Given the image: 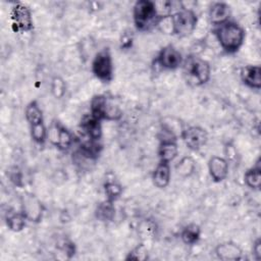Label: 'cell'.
<instances>
[{
	"instance_id": "cell-14",
	"label": "cell",
	"mask_w": 261,
	"mask_h": 261,
	"mask_svg": "<svg viewBox=\"0 0 261 261\" xmlns=\"http://www.w3.org/2000/svg\"><path fill=\"white\" fill-rule=\"evenodd\" d=\"M208 20L212 27L219 25L230 19V5L223 1H216L210 4L208 8Z\"/></svg>"
},
{
	"instance_id": "cell-21",
	"label": "cell",
	"mask_w": 261,
	"mask_h": 261,
	"mask_svg": "<svg viewBox=\"0 0 261 261\" xmlns=\"http://www.w3.org/2000/svg\"><path fill=\"white\" fill-rule=\"evenodd\" d=\"M202 236L201 226L195 222L188 223L185 225L179 233V238L181 242L187 246H194L198 244Z\"/></svg>"
},
{
	"instance_id": "cell-2",
	"label": "cell",
	"mask_w": 261,
	"mask_h": 261,
	"mask_svg": "<svg viewBox=\"0 0 261 261\" xmlns=\"http://www.w3.org/2000/svg\"><path fill=\"white\" fill-rule=\"evenodd\" d=\"M186 82L193 87H202L211 79V65L209 61L200 57L198 54L190 53L184 58L180 67Z\"/></svg>"
},
{
	"instance_id": "cell-33",
	"label": "cell",
	"mask_w": 261,
	"mask_h": 261,
	"mask_svg": "<svg viewBox=\"0 0 261 261\" xmlns=\"http://www.w3.org/2000/svg\"><path fill=\"white\" fill-rule=\"evenodd\" d=\"M133 35L124 33L120 39V48L121 49H129L133 45Z\"/></svg>"
},
{
	"instance_id": "cell-27",
	"label": "cell",
	"mask_w": 261,
	"mask_h": 261,
	"mask_svg": "<svg viewBox=\"0 0 261 261\" xmlns=\"http://www.w3.org/2000/svg\"><path fill=\"white\" fill-rule=\"evenodd\" d=\"M103 190L105 194V199L111 202L117 201L123 193V188L115 179H107L103 185Z\"/></svg>"
},
{
	"instance_id": "cell-16",
	"label": "cell",
	"mask_w": 261,
	"mask_h": 261,
	"mask_svg": "<svg viewBox=\"0 0 261 261\" xmlns=\"http://www.w3.org/2000/svg\"><path fill=\"white\" fill-rule=\"evenodd\" d=\"M242 83L252 90L261 89V66L258 64H247L240 70Z\"/></svg>"
},
{
	"instance_id": "cell-11",
	"label": "cell",
	"mask_w": 261,
	"mask_h": 261,
	"mask_svg": "<svg viewBox=\"0 0 261 261\" xmlns=\"http://www.w3.org/2000/svg\"><path fill=\"white\" fill-rule=\"evenodd\" d=\"M20 211L24 214L28 221L39 223L43 219L44 205L40 199L32 193H23L20 197Z\"/></svg>"
},
{
	"instance_id": "cell-23",
	"label": "cell",
	"mask_w": 261,
	"mask_h": 261,
	"mask_svg": "<svg viewBox=\"0 0 261 261\" xmlns=\"http://www.w3.org/2000/svg\"><path fill=\"white\" fill-rule=\"evenodd\" d=\"M102 147L100 141H93L86 138L85 141L79 144V153L87 159L96 160L102 151Z\"/></svg>"
},
{
	"instance_id": "cell-30",
	"label": "cell",
	"mask_w": 261,
	"mask_h": 261,
	"mask_svg": "<svg viewBox=\"0 0 261 261\" xmlns=\"http://www.w3.org/2000/svg\"><path fill=\"white\" fill-rule=\"evenodd\" d=\"M7 177L12 185L17 188L23 187V175L17 166H11L7 169Z\"/></svg>"
},
{
	"instance_id": "cell-26",
	"label": "cell",
	"mask_w": 261,
	"mask_h": 261,
	"mask_svg": "<svg viewBox=\"0 0 261 261\" xmlns=\"http://www.w3.org/2000/svg\"><path fill=\"white\" fill-rule=\"evenodd\" d=\"M95 216L99 221L102 222H108L113 220L115 216L114 202L108 201L106 199L100 202L95 209Z\"/></svg>"
},
{
	"instance_id": "cell-9",
	"label": "cell",
	"mask_w": 261,
	"mask_h": 261,
	"mask_svg": "<svg viewBox=\"0 0 261 261\" xmlns=\"http://www.w3.org/2000/svg\"><path fill=\"white\" fill-rule=\"evenodd\" d=\"M48 141L55 148L64 152L72 147L74 137L65 125L57 120H53L48 128Z\"/></svg>"
},
{
	"instance_id": "cell-29",
	"label": "cell",
	"mask_w": 261,
	"mask_h": 261,
	"mask_svg": "<svg viewBox=\"0 0 261 261\" xmlns=\"http://www.w3.org/2000/svg\"><path fill=\"white\" fill-rule=\"evenodd\" d=\"M149 258V253L146 245L140 243L135 246L125 256V260H136V261H145Z\"/></svg>"
},
{
	"instance_id": "cell-12",
	"label": "cell",
	"mask_w": 261,
	"mask_h": 261,
	"mask_svg": "<svg viewBox=\"0 0 261 261\" xmlns=\"http://www.w3.org/2000/svg\"><path fill=\"white\" fill-rule=\"evenodd\" d=\"M208 132L200 125H189L182 130L180 139L191 151L201 150L208 142Z\"/></svg>"
},
{
	"instance_id": "cell-25",
	"label": "cell",
	"mask_w": 261,
	"mask_h": 261,
	"mask_svg": "<svg viewBox=\"0 0 261 261\" xmlns=\"http://www.w3.org/2000/svg\"><path fill=\"white\" fill-rule=\"evenodd\" d=\"M27 221L28 219L21 211L8 212L5 218V223L7 228L13 232H19L23 230V228L27 225Z\"/></svg>"
},
{
	"instance_id": "cell-28",
	"label": "cell",
	"mask_w": 261,
	"mask_h": 261,
	"mask_svg": "<svg viewBox=\"0 0 261 261\" xmlns=\"http://www.w3.org/2000/svg\"><path fill=\"white\" fill-rule=\"evenodd\" d=\"M50 92L56 100L62 99L66 94V83L60 75H54L50 83Z\"/></svg>"
},
{
	"instance_id": "cell-10",
	"label": "cell",
	"mask_w": 261,
	"mask_h": 261,
	"mask_svg": "<svg viewBox=\"0 0 261 261\" xmlns=\"http://www.w3.org/2000/svg\"><path fill=\"white\" fill-rule=\"evenodd\" d=\"M10 19L13 28L19 33H30L34 30V18L29 6L16 2L11 7Z\"/></svg>"
},
{
	"instance_id": "cell-20",
	"label": "cell",
	"mask_w": 261,
	"mask_h": 261,
	"mask_svg": "<svg viewBox=\"0 0 261 261\" xmlns=\"http://www.w3.org/2000/svg\"><path fill=\"white\" fill-rule=\"evenodd\" d=\"M178 145L177 140L173 139H161L157 149V155L159 161L172 162L178 155Z\"/></svg>"
},
{
	"instance_id": "cell-31",
	"label": "cell",
	"mask_w": 261,
	"mask_h": 261,
	"mask_svg": "<svg viewBox=\"0 0 261 261\" xmlns=\"http://www.w3.org/2000/svg\"><path fill=\"white\" fill-rule=\"evenodd\" d=\"M61 250L67 256V258H71L75 254V245L71 241H65L61 246Z\"/></svg>"
},
{
	"instance_id": "cell-13",
	"label": "cell",
	"mask_w": 261,
	"mask_h": 261,
	"mask_svg": "<svg viewBox=\"0 0 261 261\" xmlns=\"http://www.w3.org/2000/svg\"><path fill=\"white\" fill-rule=\"evenodd\" d=\"M207 168L211 179L214 182L219 184L227 178L229 172V163L224 157L213 155L207 162Z\"/></svg>"
},
{
	"instance_id": "cell-32",
	"label": "cell",
	"mask_w": 261,
	"mask_h": 261,
	"mask_svg": "<svg viewBox=\"0 0 261 261\" xmlns=\"http://www.w3.org/2000/svg\"><path fill=\"white\" fill-rule=\"evenodd\" d=\"M252 254H253L255 260L259 261V260L261 259V239H260V238H257V239L253 242Z\"/></svg>"
},
{
	"instance_id": "cell-6",
	"label": "cell",
	"mask_w": 261,
	"mask_h": 261,
	"mask_svg": "<svg viewBox=\"0 0 261 261\" xmlns=\"http://www.w3.org/2000/svg\"><path fill=\"white\" fill-rule=\"evenodd\" d=\"M90 114L101 121H117L122 116L120 108L105 94H97L92 97Z\"/></svg>"
},
{
	"instance_id": "cell-4",
	"label": "cell",
	"mask_w": 261,
	"mask_h": 261,
	"mask_svg": "<svg viewBox=\"0 0 261 261\" xmlns=\"http://www.w3.org/2000/svg\"><path fill=\"white\" fill-rule=\"evenodd\" d=\"M24 118L29 124L33 142L39 146H44L48 141V127L45 124L43 110L38 101L32 100L25 105Z\"/></svg>"
},
{
	"instance_id": "cell-8",
	"label": "cell",
	"mask_w": 261,
	"mask_h": 261,
	"mask_svg": "<svg viewBox=\"0 0 261 261\" xmlns=\"http://www.w3.org/2000/svg\"><path fill=\"white\" fill-rule=\"evenodd\" d=\"M184 58L181 52L173 44H167L158 51L154 63L162 70L172 71L181 67Z\"/></svg>"
},
{
	"instance_id": "cell-18",
	"label": "cell",
	"mask_w": 261,
	"mask_h": 261,
	"mask_svg": "<svg viewBox=\"0 0 261 261\" xmlns=\"http://www.w3.org/2000/svg\"><path fill=\"white\" fill-rule=\"evenodd\" d=\"M101 120L93 117L90 113L85 115L80 123V126L86 138L93 141H101L103 137V126Z\"/></svg>"
},
{
	"instance_id": "cell-3",
	"label": "cell",
	"mask_w": 261,
	"mask_h": 261,
	"mask_svg": "<svg viewBox=\"0 0 261 261\" xmlns=\"http://www.w3.org/2000/svg\"><path fill=\"white\" fill-rule=\"evenodd\" d=\"M155 1L138 0L133 6V22L138 32H150L157 28L160 19Z\"/></svg>"
},
{
	"instance_id": "cell-22",
	"label": "cell",
	"mask_w": 261,
	"mask_h": 261,
	"mask_svg": "<svg viewBox=\"0 0 261 261\" xmlns=\"http://www.w3.org/2000/svg\"><path fill=\"white\" fill-rule=\"evenodd\" d=\"M244 182L245 185L253 190L259 191L261 188V166H260V158L257 159L256 163L248 168L244 173Z\"/></svg>"
},
{
	"instance_id": "cell-24",
	"label": "cell",
	"mask_w": 261,
	"mask_h": 261,
	"mask_svg": "<svg viewBox=\"0 0 261 261\" xmlns=\"http://www.w3.org/2000/svg\"><path fill=\"white\" fill-rule=\"evenodd\" d=\"M174 169L179 177L189 178L195 173L197 169V162L193 156L186 155L178 160Z\"/></svg>"
},
{
	"instance_id": "cell-17",
	"label": "cell",
	"mask_w": 261,
	"mask_h": 261,
	"mask_svg": "<svg viewBox=\"0 0 261 261\" xmlns=\"http://www.w3.org/2000/svg\"><path fill=\"white\" fill-rule=\"evenodd\" d=\"M184 122L174 116H165L160 122V130L163 134L162 139L178 140L185 129Z\"/></svg>"
},
{
	"instance_id": "cell-19",
	"label": "cell",
	"mask_w": 261,
	"mask_h": 261,
	"mask_svg": "<svg viewBox=\"0 0 261 261\" xmlns=\"http://www.w3.org/2000/svg\"><path fill=\"white\" fill-rule=\"evenodd\" d=\"M151 179L157 189H165L169 186L171 179L170 163L159 161L152 171Z\"/></svg>"
},
{
	"instance_id": "cell-7",
	"label": "cell",
	"mask_w": 261,
	"mask_h": 261,
	"mask_svg": "<svg viewBox=\"0 0 261 261\" xmlns=\"http://www.w3.org/2000/svg\"><path fill=\"white\" fill-rule=\"evenodd\" d=\"M91 70L98 81L104 84L112 82L114 77V63L108 48H103L95 54L91 63Z\"/></svg>"
},
{
	"instance_id": "cell-1",
	"label": "cell",
	"mask_w": 261,
	"mask_h": 261,
	"mask_svg": "<svg viewBox=\"0 0 261 261\" xmlns=\"http://www.w3.org/2000/svg\"><path fill=\"white\" fill-rule=\"evenodd\" d=\"M212 34L221 50L226 54L239 52L246 40V30L242 24L232 19L213 27Z\"/></svg>"
},
{
	"instance_id": "cell-15",
	"label": "cell",
	"mask_w": 261,
	"mask_h": 261,
	"mask_svg": "<svg viewBox=\"0 0 261 261\" xmlns=\"http://www.w3.org/2000/svg\"><path fill=\"white\" fill-rule=\"evenodd\" d=\"M216 257L222 261H238L244 258L242 248L232 241H225L219 243L214 248Z\"/></svg>"
},
{
	"instance_id": "cell-5",
	"label": "cell",
	"mask_w": 261,
	"mask_h": 261,
	"mask_svg": "<svg viewBox=\"0 0 261 261\" xmlns=\"http://www.w3.org/2000/svg\"><path fill=\"white\" fill-rule=\"evenodd\" d=\"M171 35L178 38H187L191 36L198 25V15L194 9L181 6L175 10L171 16Z\"/></svg>"
}]
</instances>
